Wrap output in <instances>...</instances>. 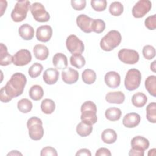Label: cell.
Returning <instances> with one entry per match:
<instances>
[{
	"label": "cell",
	"mask_w": 156,
	"mask_h": 156,
	"mask_svg": "<svg viewBox=\"0 0 156 156\" xmlns=\"http://www.w3.org/2000/svg\"><path fill=\"white\" fill-rule=\"evenodd\" d=\"M27 82L26 77L21 73L13 74L6 85L3 87L6 94L11 98L22 94Z\"/></svg>",
	"instance_id": "1"
},
{
	"label": "cell",
	"mask_w": 156,
	"mask_h": 156,
	"mask_svg": "<svg viewBox=\"0 0 156 156\" xmlns=\"http://www.w3.org/2000/svg\"><path fill=\"white\" fill-rule=\"evenodd\" d=\"M80 110V119L82 122L90 125H93L97 122V107L93 102L91 101H85L82 104Z\"/></svg>",
	"instance_id": "2"
},
{
	"label": "cell",
	"mask_w": 156,
	"mask_h": 156,
	"mask_svg": "<svg viewBox=\"0 0 156 156\" xmlns=\"http://www.w3.org/2000/svg\"><path fill=\"white\" fill-rule=\"evenodd\" d=\"M121 39V35L118 31L112 30L101 40L100 46L105 51H111L120 44Z\"/></svg>",
	"instance_id": "3"
},
{
	"label": "cell",
	"mask_w": 156,
	"mask_h": 156,
	"mask_svg": "<svg viewBox=\"0 0 156 156\" xmlns=\"http://www.w3.org/2000/svg\"><path fill=\"white\" fill-rule=\"evenodd\" d=\"M27 127L29 130V137L35 141L40 140L44 135L42 121L38 117L33 116L27 121Z\"/></svg>",
	"instance_id": "4"
},
{
	"label": "cell",
	"mask_w": 156,
	"mask_h": 156,
	"mask_svg": "<svg viewBox=\"0 0 156 156\" xmlns=\"http://www.w3.org/2000/svg\"><path fill=\"white\" fill-rule=\"evenodd\" d=\"M30 2L29 1H18L15 5L11 13V18L15 22H21L26 19L28 11L30 9Z\"/></svg>",
	"instance_id": "5"
},
{
	"label": "cell",
	"mask_w": 156,
	"mask_h": 156,
	"mask_svg": "<svg viewBox=\"0 0 156 156\" xmlns=\"http://www.w3.org/2000/svg\"><path fill=\"white\" fill-rule=\"evenodd\" d=\"M141 81V73L135 68L130 69L126 73L124 79V85L129 91H133L138 88Z\"/></svg>",
	"instance_id": "6"
},
{
	"label": "cell",
	"mask_w": 156,
	"mask_h": 156,
	"mask_svg": "<svg viewBox=\"0 0 156 156\" xmlns=\"http://www.w3.org/2000/svg\"><path fill=\"white\" fill-rule=\"evenodd\" d=\"M30 12L34 20L38 22H47L50 19L49 13L44 5L40 2H34L30 6Z\"/></svg>",
	"instance_id": "7"
},
{
	"label": "cell",
	"mask_w": 156,
	"mask_h": 156,
	"mask_svg": "<svg viewBox=\"0 0 156 156\" xmlns=\"http://www.w3.org/2000/svg\"><path fill=\"white\" fill-rule=\"evenodd\" d=\"M66 46L67 49L73 54H81L84 51V44L75 35H69L66 40Z\"/></svg>",
	"instance_id": "8"
},
{
	"label": "cell",
	"mask_w": 156,
	"mask_h": 156,
	"mask_svg": "<svg viewBox=\"0 0 156 156\" xmlns=\"http://www.w3.org/2000/svg\"><path fill=\"white\" fill-rule=\"evenodd\" d=\"M118 57L120 61L126 64L133 65L136 63L139 60L138 52L133 49H122L119 51Z\"/></svg>",
	"instance_id": "9"
},
{
	"label": "cell",
	"mask_w": 156,
	"mask_h": 156,
	"mask_svg": "<svg viewBox=\"0 0 156 156\" xmlns=\"http://www.w3.org/2000/svg\"><path fill=\"white\" fill-rule=\"evenodd\" d=\"M152 7V3L149 0H140L133 7L132 12L135 18L143 17L147 13Z\"/></svg>",
	"instance_id": "10"
},
{
	"label": "cell",
	"mask_w": 156,
	"mask_h": 156,
	"mask_svg": "<svg viewBox=\"0 0 156 156\" xmlns=\"http://www.w3.org/2000/svg\"><path fill=\"white\" fill-rule=\"evenodd\" d=\"M32 60L30 52L25 49H22L17 51L13 56V63L18 66L27 65Z\"/></svg>",
	"instance_id": "11"
},
{
	"label": "cell",
	"mask_w": 156,
	"mask_h": 156,
	"mask_svg": "<svg viewBox=\"0 0 156 156\" xmlns=\"http://www.w3.org/2000/svg\"><path fill=\"white\" fill-rule=\"evenodd\" d=\"M93 19L85 14L79 15L76 18L77 26L85 33H90L92 32L91 25Z\"/></svg>",
	"instance_id": "12"
},
{
	"label": "cell",
	"mask_w": 156,
	"mask_h": 156,
	"mask_svg": "<svg viewBox=\"0 0 156 156\" xmlns=\"http://www.w3.org/2000/svg\"><path fill=\"white\" fill-rule=\"evenodd\" d=\"M52 35V29L49 25H43L38 27L36 31V37L41 42L48 41Z\"/></svg>",
	"instance_id": "13"
},
{
	"label": "cell",
	"mask_w": 156,
	"mask_h": 156,
	"mask_svg": "<svg viewBox=\"0 0 156 156\" xmlns=\"http://www.w3.org/2000/svg\"><path fill=\"white\" fill-rule=\"evenodd\" d=\"M104 81L108 87L111 88H116L120 85L121 77L117 72L109 71L105 74L104 76Z\"/></svg>",
	"instance_id": "14"
},
{
	"label": "cell",
	"mask_w": 156,
	"mask_h": 156,
	"mask_svg": "<svg viewBox=\"0 0 156 156\" xmlns=\"http://www.w3.org/2000/svg\"><path fill=\"white\" fill-rule=\"evenodd\" d=\"M62 78L65 83L73 84L78 80L79 73L76 69L68 68L62 71Z\"/></svg>",
	"instance_id": "15"
},
{
	"label": "cell",
	"mask_w": 156,
	"mask_h": 156,
	"mask_svg": "<svg viewBox=\"0 0 156 156\" xmlns=\"http://www.w3.org/2000/svg\"><path fill=\"white\" fill-rule=\"evenodd\" d=\"M141 117L136 113H129L126 114L122 119L123 125L127 128L136 127L140 122Z\"/></svg>",
	"instance_id": "16"
},
{
	"label": "cell",
	"mask_w": 156,
	"mask_h": 156,
	"mask_svg": "<svg viewBox=\"0 0 156 156\" xmlns=\"http://www.w3.org/2000/svg\"><path fill=\"white\" fill-rule=\"evenodd\" d=\"M59 77V73L56 68H49L46 69L43 73V78L44 82L48 85L55 83Z\"/></svg>",
	"instance_id": "17"
},
{
	"label": "cell",
	"mask_w": 156,
	"mask_h": 156,
	"mask_svg": "<svg viewBox=\"0 0 156 156\" xmlns=\"http://www.w3.org/2000/svg\"><path fill=\"white\" fill-rule=\"evenodd\" d=\"M130 144L133 148L144 151L149 147V141L147 138L142 136H136L132 139Z\"/></svg>",
	"instance_id": "18"
},
{
	"label": "cell",
	"mask_w": 156,
	"mask_h": 156,
	"mask_svg": "<svg viewBox=\"0 0 156 156\" xmlns=\"http://www.w3.org/2000/svg\"><path fill=\"white\" fill-rule=\"evenodd\" d=\"M105 100L110 104H120L124 102L125 100V95L122 91L109 92L105 95Z\"/></svg>",
	"instance_id": "19"
},
{
	"label": "cell",
	"mask_w": 156,
	"mask_h": 156,
	"mask_svg": "<svg viewBox=\"0 0 156 156\" xmlns=\"http://www.w3.org/2000/svg\"><path fill=\"white\" fill-rule=\"evenodd\" d=\"M52 63L56 68L64 70L68 66L67 57L62 53H56L52 58Z\"/></svg>",
	"instance_id": "20"
},
{
	"label": "cell",
	"mask_w": 156,
	"mask_h": 156,
	"mask_svg": "<svg viewBox=\"0 0 156 156\" xmlns=\"http://www.w3.org/2000/svg\"><path fill=\"white\" fill-rule=\"evenodd\" d=\"M0 65L7 66L13 62V56L7 51V46L3 43L0 44Z\"/></svg>",
	"instance_id": "21"
},
{
	"label": "cell",
	"mask_w": 156,
	"mask_h": 156,
	"mask_svg": "<svg viewBox=\"0 0 156 156\" xmlns=\"http://www.w3.org/2000/svg\"><path fill=\"white\" fill-rule=\"evenodd\" d=\"M33 52L35 58L40 60H46L49 55V49L44 44H36L33 49Z\"/></svg>",
	"instance_id": "22"
},
{
	"label": "cell",
	"mask_w": 156,
	"mask_h": 156,
	"mask_svg": "<svg viewBox=\"0 0 156 156\" xmlns=\"http://www.w3.org/2000/svg\"><path fill=\"white\" fill-rule=\"evenodd\" d=\"M18 33L23 39L30 40L32 39L34 36V29L30 25L24 24L19 27Z\"/></svg>",
	"instance_id": "23"
},
{
	"label": "cell",
	"mask_w": 156,
	"mask_h": 156,
	"mask_svg": "<svg viewBox=\"0 0 156 156\" xmlns=\"http://www.w3.org/2000/svg\"><path fill=\"white\" fill-rule=\"evenodd\" d=\"M101 139L105 143L112 144L117 140V133L112 129H106L102 132Z\"/></svg>",
	"instance_id": "24"
},
{
	"label": "cell",
	"mask_w": 156,
	"mask_h": 156,
	"mask_svg": "<svg viewBox=\"0 0 156 156\" xmlns=\"http://www.w3.org/2000/svg\"><path fill=\"white\" fill-rule=\"evenodd\" d=\"M144 85L148 93L155 97L156 96V76L154 75L148 76L145 80Z\"/></svg>",
	"instance_id": "25"
},
{
	"label": "cell",
	"mask_w": 156,
	"mask_h": 156,
	"mask_svg": "<svg viewBox=\"0 0 156 156\" xmlns=\"http://www.w3.org/2000/svg\"><path fill=\"white\" fill-rule=\"evenodd\" d=\"M147 101V98L145 94L141 92L135 93L132 98L133 105L136 107H142L145 105Z\"/></svg>",
	"instance_id": "26"
},
{
	"label": "cell",
	"mask_w": 156,
	"mask_h": 156,
	"mask_svg": "<svg viewBox=\"0 0 156 156\" xmlns=\"http://www.w3.org/2000/svg\"><path fill=\"white\" fill-rule=\"evenodd\" d=\"M122 112L121 110L116 107H110L105 112L106 118L111 121H116L120 119Z\"/></svg>",
	"instance_id": "27"
},
{
	"label": "cell",
	"mask_w": 156,
	"mask_h": 156,
	"mask_svg": "<svg viewBox=\"0 0 156 156\" xmlns=\"http://www.w3.org/2000/svg\"><path fill=\"white\" fill-rule=\"evenodd\" d=\"M93 131L92 125L87 124L83 122L79 123L76 127L77 133L80 136L85 137L88 136Z\"/></svg>",
	"instance_id": "28"
},
{
	"label": "cell",
	"mask_w": 156,
	"mask_h": 156,
	"mask_svg": "<svg viewBox=\"0 0 156 156\" xmlns=\"http://www.w3.org/2000/svg\"><path fill=\"white\" fill-rule=\"evenodd\" d=\"M29 94L32 100L37 101L40 100L43 98L44 95V91L40 85H34L30 88Z\"/></svg>",
	"instance_id": "29"
},
{
	"label": "cell",
	"mask_w": 156,
	"mask_h": 156,
	"mask_svg": "<svg viewBox=\"0 0 156 156\" xmlns=\"http://www.w3.org/2000/svg\"><path fill=\"white\" fill-rule=\"evenodd\" d=\"M42 112L45 114H51L55 108V104L51 99H44L42 101L40 105Z\"/></svg>",
	"instance_id": "30"
},
{
	"label": "cell",
	"mask_w": 156,
	"mask_h": 156,
	"mask_svg": "<svg viewBox=\"0 0 156 156\" xmlns=\"http://www.w3.org/2000/svg\"><path fill=\"white\" fill-rule=\"evenodd\" d=\"M82 79L85 83L90 85L95 82L96 79V74L93 69H86L82 74Z\"/></svg>",
	"instance_id": "31"
},
{
	"label": "cell",
	"mask_w": 156,
	"mask_h": 156,
	"mask_svg": "<svg viewBox=\"0 0 156 156\" xmlns=\"http://www.w3.org/2000/svg\"><path fill=\"white\" fill-rule=\"evenodd\" d=\"M17 107L21 112L27 113L31 111L32 108V103L28 99L23 98L18 102Z\"/></svg>",
	"instance_id": "32"
},
{
	"label": "cell",
	"mask_w": 156,
	"mask_h": 156,
	"mask_svg": "<svg viewBox=\"0 0 156 156\" xmlns=\"http://www.w3.org/2000/svg\"><path fill=\"white\" fill-rule=\"evenodd\" d=\"M85 59L81 55L79 54H73L70 57V63L72 66L80 69L85 65Z\"/></svg>",
	"instance_id": "33"
},
{
	"label": "cell",
	"mask_w": 156,
	"mask_h": 156,
	"mask_svg": "<svg viewBox=\"0 0 156 156\" xmlns=\"http://www.w3.org/2000/svg\"><path fill=\"white\" fill-rule=\"evenodd\" d=\"M146 118L147 119L152 122H156V104L151 102L146 107Z\"/></svg>",
	"instance_id": "34"
},
{
	"label": "cell",
	"mask_w": 156,
	"mask_h": 156,
	"mask_svg": "<svg viewBox=\"0 0 156 156\" xmlns=\"http://www.w3.org/2000/svg\"><path fill=\"white\" fill-rule=\"evenodd\" d=\"M124 11L123 5L119 1H115L110 4L109 6V12L113 16H119Z\"/></svg>",
	"instance_id": "35"
},
{
	"label": "cell",
	"mask_w": 156,
	"mask_h": 156,
	"mask_svg": "<svg viewBox=\"0 0 156 156\" xmlns=\"http://www.w3.org/2000/svg\"><path fill=\"white\" fill-rule=\"evenodd\" d=\"M43 69V65L39 63H34L28 70V74L32 78H36L40 76Z\"/></svg>",
	"instance_id": "36"
},
{
	"label": "cell",
	"mask_w": 156,
	"mask_h": 156,
	"mask_svg": "<svg viewBox=\"0 0 156 156\" xmlns=\"http://www.w3.org/2000/svg\"><path fill=\"white\" fill-rule=\"evenodd\" d=\"M105 28V23L102 20H101V19L93 20V23L91 25L92 31L97 34H101L104 30Z\"/></svg>",
	"instance_id": "37"
},
{
	"label": "cell",
	"mask_w": 156,
	"mask_h": 156,
	"mask_svg": "<svg viewBox=\"0 0 156 156\" xmlns=\"http://www.w3.org/2000/svg\"><path fill=\"white\" fill-rule=\"evenodd\" d=\"M142 53L146 59L151 60L155 56V49L151 45H146L143 48Z\"/></svg>",
	"instance_id": "38"
},
{
	"label": "cell",
	"mask_w": 156,
	"mask_h": 156,
	"mask_svg": "<svg viewBox=\"0 0 156 156\" xmlns=\"http://www.w3.org/2000/svg\"><path fill=\"white\" fill-rule=\"evenodd\" d=\"M91 5L95 11L102 12L106 9L107 1L105 0H91Z\"/></svg>",
	"instance_id": "39"
},
{
	"label": "cell",
	"mask_w": 156,
	"mask_h": 156,
	"mask_svg": "<svg viewBox=\"0 0 156 156\" xmlns=\"http://www.w3.org/2000/svg\"><path fill=\"white\" fill-rule=\"evenodd\" d=\"M144 24L149 30H155L156 29V15L148 16L144 21Z\"/></svg>",
	"instance_id": "40"
},
{
	"label": "cell",
	"mask_w": 156,
	"mask_h": 156,
	"mask_svg": "<svg viewBox=\"0 0 156 156\" xmlns=\"http://www.w3.org/2000/svg\"><path fill=\"white\" fill-rule=\"evenodd\" d=\"M72 7L76 10H82L86 6L85 0H72L71 1Z\"/></svg>",
	"instance_id": "41"
},
{
	"label": "cell",
	"mask_w": 156,
	"mask_h": 156,
	"mask_svg": "<svg viewBox=\"0 0 156 156\" xmlns=\"http://www.w3.org/2000/svg\"><path fill=\"white\" fill-rule=\"evenodd\" d=\"M57 152L55 149L51 146H46L43 147L40 152L41 156H46V155H52V156H57Z\"/></svg>",
	"instance_id": "42"
},
{
	"label": "cell",
	"mask_w": 156,
	"mask_h": 156,
	"mask_svg": "<svg viewBox=\"0 0 156 156\" xmlns=\"http://www.w3.org/2000/svg\"><path fill=\"white\" fill-rule=\"evenodd\" d=\"M12 99V98H10L5 92L4 88H1V90H0V100L1 102H4V103H7L10 102L11 100Z\"/></svg>",
	"instance_id": "43"
},
{
	"label": "cell",
	"mask_w": 156,
	"mask_h": 156,
	"mask_svg": "<svg viewBox=\"0 0 156 156\" xmlns=\"http://www.w3.org/2000/svg\"><path fill=\"white\" fill-rule=\"evenodd\" d=\"M112 154H111L110 150L107 148H105V147L99 148V149H98L96 151V152L95 154L96 156H103V155L110 156Z\"/></svg>",
	"instance_id": "44"
},
{
	"label": "cell",
	"mask_w": 156,
	"mask_h": 156,
	"mask_svg": "<svg viewBox=\"0 0 156 156\" xmlns=\"http://www.w3.org/2000/svg\"><path fill=\"white\" fill-rule=\"evenodd\" d=\"M144 151L133 148L132 147L129 152V155L130 156H143L144 155Z\"/></svg>",
	"instance_id": "45"
},
{
	"label": "cell",
	"mask_w": 156,
	"mask_h": 156,
	"mask_svg": "<svg viewBox=\"0 0 156 156\" xmlns=\"http://www.w3.org/2000/svg\"><path fill=\"white\" fill-rule=\"evenodd\" d=\"M76 156H77V155L91 156V152L90 151L89 149L83 148V149H81L79 150V151L76 152Z\"/></svg>",
	"instance_id": "46"
},
{
	"label": "cell",
	"mask_w": 156,
	"mask_h": 156,
	"mask_svg": "<svg viewBox=\"0 0 156 156\" xmlns=\"http://www.w3.org/2000/svg\"><path fill=\"white\" fill-rule=\"evenodd\" d=\"M0 2H1V16L3 15L4 12L5 11L6 7L7 6V2L6 1H2V0H1Z\"/></svg>",
	"instance_id": "47"
},
{
	"label": "cell",
	"mask_w": 156,
	"mask_h": 156,
	"mask_svg": "<svg viewBox=\"0 0 156 156\" xmlns=\"http://www.w3.org/2000/svg\"><path fill=\"white\" fill-rule=\"evenodd\" d=\"M7 155H22V154L18 151H12L10 152L7 154Z\"/></svg>",
	"instance_id": "48"
},
{
	"label": "cell",
	"mask_w": 156,
	"mask_h": 156,
	"mask_svg": "<svg viewBox=\"0 0 156 156\" xmlns=\"http://www.w3.org/2000/svg\"><path fill=\"white\" fill-rule=\"evenodd\" d=\"M155 61H154L151 64V69L153 71V72H155Z\"/></svg>",
	"instance_id": "49"
}]
</instances>
